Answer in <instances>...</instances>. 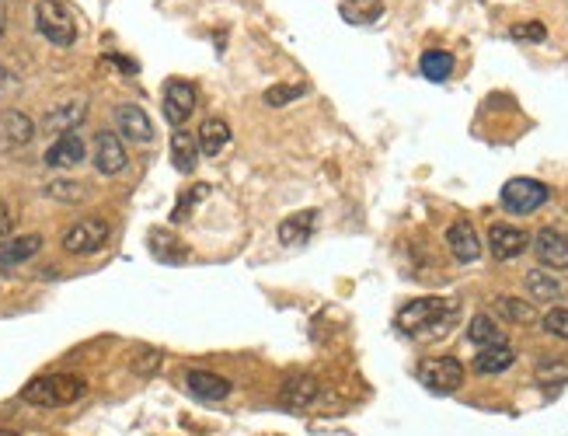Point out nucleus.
Masks as SVG:
<instances>
[{
	"instance_id": "obj_1",
	"label": "nucleus",
	"mask_w": 568,
	"mask_h": 436,
	"mask_svg": "<svg viewBox=\"0 0 568 436\" xmlns=\"http://www.w3.org/2000/svg\"><path fill=\"white\" fill-rule=\"evenodd\" d=\"M88 391V384L74 374H53V377H35L32 384L21 388V402L39 405V409H56V405H70Z\"/></svg>"
},
{
	"instance_id": "obj_2",
	"label": "nucleus",
	"mask_w": 568,
	"mask_h": 436,
	"mask_svg": "<svg viewBox=\"0 0 568 436\" xmlns=\"http://www.w3.org/2000/svg\"><path fill=\"white\" fill-rule=\"evenodd\" d=\"M447 314H454V304L447 297H419L398 311V328L408 335H426L436 332V325H443Z\"/></svg>"
},
{
	"instance_id": "obj_3",
	"label": "nucleus",
	"mask_w": 568,
	"mask_h": 436,
	"mask_svg": "<svg viewBox=\"0 0 568 436\" xmlns=\"http://www.w3.org/2000/svg\"><path fill=\"white\" fill-rule=\"evenodd\" d=\"M35 25L53 46H74L77 39V21L63 0H39L35 4Z\"/></svg>"
},
{
	"instance_id": "obj_4",
	"label": "nucleus",
	"mask_w": 568,
	"mask_h": 436,
	"mask_svg": "<svg viewBox=\"0 0 568 436\" xmlns=\"http://www.w3.org/2000/svg\"><path fill=\"white\" fill-rule=\"evenodd\" d=\"M548 185H541L537 178H513L502 185V206L509 213H534L548 203Z\"/></svg>"
},
{
	"instance_id": "obj_5",
	"label": "nucleus",
	"mask_w": 568,
	"mask_h": 436,
	"mask_svg": "<svg viewBox=\"0 0 568 436\" xmlns=\"http://www.w3.org/2000/svg\"><path fill=\"white\" fill-rule=\"evenodd\" d=\"M419 381L429 391H436V395H450V391H457L464 384V367L454 356H433V360H422Z\"/></svg>"
},
{
	"instance_id": "obj_6",
	"label": "nucleus",
	"mask_w": 568,
	"mask_h": 436,
	"mask_svg": "<svg viewBox=\"0 0 568 436\" xmlns=\"http://www.w3.org/2000/svg\"><path fill=\"white\" fill-rule=\"evenodd\" d=\"M105 241H109V224L98 217L77 220V224L63 234V248H67L70 255H95L105 248Z\"/></svg>"
},
{
	"instance_id": "obj_7",
	"label": "nucleus",
	"mask_w": 568,
	"mask_h": 436,
	"mask_svg": "<svg viewBox=\"0 0 568 436\" xmlns=\"http://www.w3.org/2000/svg\"><path fill=\"white\" fill-rule=\"evenodd\" d=\"M196 112V88L189 81L164 84V119L171 126H185V119Z\"/></svg>"
},
{
	"instance_id": "obj_8",
	"label": "nucleus",
	"mask_w": 568,
	"mask_h": 436,
	"mask_svg": "<svg viewBox=\"0 0 568 436\" xmlns=\"http://www.w3.org/2000/svg\"><path fill=\"white\" fill-rule=\"evenodd\" d=\"M527 245H530V238L513 224H492V231H488V248H492V255L502 262L523 255L527 252Z\"/></svg>"
},
{
	"instance_id": "obj_9",
	"label": "nucleus",
	"mask_w": 568,
	"mask_h": 436,
	"mask_svg": "<svg viewBox=\"0 0 568 436\" xmlns=\"http://www.w3.org/2000/svg\"><path fill=\"white\" fill-rule=\"evenodd\" d=\"M115 126H119L122 137H129L133 144H150L154 140V123L140 105H119L115 109Z\"/></svg>"
},
{
	"instance_id": "obj_10",
	"label": "nucleus",
	"mask_w": 568,
	"mask_h": 436,
	"mask_svg": "<svg viewBox=\"0 0 568 436\" xmlns=\"http://www.w3.org/2000/svg\"><path fill=\"white\" fill-rule=\"evenodd\" d=\"M84 116H88V105L81 102V98H70V102L56 105V109H49L46 116H42V130L46 133H74L77 126L84 123Z\"/></svg>"
},
{
	"instance_id": "obj_11",
	"label": "nucleus",
	"mask_w": 568,
	"mask_h": 436,
	"mask_svg": "<svg viewBox=\"0 0 568 436\" xmlns=\"http://www.w3.org/2000/svg\"><path fill=\"white\" fill-rule=\"evenodd\" d=\"M32 137H35V123L25 116V112H18V109L0 112V150L25 147Z\"/></svg>"
},
{
	"instance_id": "obj_12",
	"label": "nucleus",
	"mask_w": 568,
	"mask_h": 436,
	"mask_svg": "<svg viewBox=\"0 0 568 436\" xmlns=\"http://www.w3.org/2000/svg\"><path fill=\"white\" fill-rule=\"evenodd\" d=\"M534 252L548 269H568V238L565 234L544 227V231L534 238Z\"/></svg>"
},
{
	"instance_id": "obj_13",
	"label": "nucleus",
	"mask_w": 568,
	"mask_h": 436,
	"mask_svg": "<svg viewBox=\"0 0 568 436\" xmlns=\"http://www.w3.org/2000/svg\"><path fill=\"white\" fill-rule=\"evenodd\" d=\"M95 168L102 175H119L126 168V147L115 133H98L95 137Z\"/></svg>"
},
{
	"instance_id": "obj_14",
	"label": "nucleus",
	"mask_w": 568,
	"mask_h": 436,
	"mask_svg": "<svg viewBox=\"0 0 568 436\" xmlns=\"http://www.w3.org/2000/svg\"><path fill=\"white\" fill-rule=\"evenodd\" d=\"M447 245H450V252H454L457 262H474L481 255L478 231H474V224H467V220H457V224H450Z\"/></svg>"
},
{
	"instance_id": "obj_15",
	"label": "nucleus",
	"mask_w": 568,
	"mask_h": 436,
	"mask_svg": "<svg viewBox=\"0 0 568 436\" xmlns=\"http://www.w3.org/2000/svg\"><path fill=\"white\" fill-rule=\"evenodd\" d=\"M318 395H321L318 377L300 374V377H290V381L283 384V391H279V402L290 405V409H307V405H311Z\"/></svg>"
},
{
	"instance_id": "obj_16",
	"label": "nucleus",
	"mask_w": 568,
	"mask_h": 436,
	"mask_svg": "<svg viewBox=\"0 0 568 436\" xmlns=\"http://www.w3.org/2000/svg\"><path fill=\"white\" fill-rule=\"evenodd\" d=\"M185 384L196 398H206V402H220V398L230 395V381L220 374H210V370H189L185 374Z\"/></svg>"
},
{
	"instance_id": "obj_17",
	"label": "nucleus",
	"mask_w": 568,
	"mask_h": 436,
	"mask_svg": "<svg viewBox=\"0 0 568 436\" xmlns=\"http://www.w3.org/2000/svg\"><path fill=\"white\" fill-rule=\"evenodd\" d=\"M81 161H84V144L77 133H63V137L46 150L49 168H77Z\"/></svg>"
},
{
	"instance_id": "obj_18",
	"label": "nucleus",
	"mask_w": 568,
	"mask_h": 436,
	"mask_svg": "<svg viewBox=\"0 0 568 436\" xmlns=\"http://www.w3.org/2000/svg\"><path fill=\"white\" fill-rule=\"evenodd\" d=\"M42 248L39 234H25V238H7L0 241V266H21V262L35 259Z\"/></svg>"
},
{
	"instance_id": "obj_19",
	"label": "nucleus",
	"mask_w": 568,
	"mask_h": 436,
	"mask_svg": "<svg viewBox=\"0 0 568 436\" xmlns=\"http://www.w3.org/2000/svg\"><path fill=\"white\" fill-rule=\"evenodd\" d=\"M314 220H318L314 210H304V213H297V217L283 220V224H279V241H283V245H304V241H311Z\"/></svg>"
},
{
	"instance_id": "obj_20",
	"label": "nucleus",
	"mask_w": 568,
	"mask_h": 436,
	"mask_svg": "<svg viewBox=\"0 0 568 436\" xmlns=\"http://www.w3.org/2000/svg\"><path fill=\"white\" fill-rule=\"evenodd\" d=\"M467 339H471L474 346H481V349L506 346V332H502V325H495L488 314H474V321L467 325Z\"/></svg>"
},
{
	"instance_id": "obj_21",
	"label": "nucleus",
	"mask_w": 568,
	"mask_h": 436,
	"mask_svg": "<svg viewBox=\"0 0 568 436\" xmlns=\"http://www.w3.org/2000/svg\"><path fill=\"white\" fill-rule=\"evenodd\" d=\"M513 360H516V353L509 349V342L506 346H488L474 356V370H478V374H502V370L513 367Z\"/></svg>"
},
{
	"instance_id": "obj_22",
	"label": "nucleus",
	"mask_w": 568,
	"mask_h": 436,
	"mask_svg": "<svg viewBox=\"0 0 568 436\" xmlns=\"http://www.w3.org/2000/svg\"><path fill=\"white\" fill-rule=\"evenodd\" d=\"M199 150H203L206 157H217L220 150H224L230 144V126L224 123V119H206L203 130H199Z\"/></svg>"
},
{
	"instance_id": "obj_23",
	"label": "nucleus",
	"mask_w": 568,
	"mask_h": 436,
	"mask_svg": "<svg viewBox=\"0 0 568 436\" xmlns=\"http://www.w3.org/2000/svg\"><path fill=\"white\" fill-rule=\"evenodd\" d=\"M342 18L349 25H373L384 18V0H342Z\"/></svg>"
},
{
	"instance_id": "obj_24",
	"label": "nucleus",
	"mask_w": 568,
	"mask_h": 436,
	"mask_svg": "<svg viewBox=\"0 0 568 436\" xmlns=\"http://www.w3.org/2000/svg\"><path fill=\"white\" fill-rule=\"evenodd\" d=\"M196 154H199V144L192 133L185 130H175V137H171V157H175V168L178 171H196Z\"/></svg>"
},
{
	"instance_id": "obj_25",
	"label": "nucleus",
	"mask_w": 568,
	"mask_h": 436,
	"mask_svg": "<svg viewBox=\"0 0 568 436\" xmlns=\"http://www.w3.org/2000/svg\"><path fill=\"white\" fill-rule=\"evenodd\" d=\"M527 290H530V297H537V300H558L562 297V283H558V276L548 273V269H530Z\"/></svg>"
},
{
	"instance_id": "obj_26",
	"label": "nucleus",
	"mask_w": 568,
	"mask_h": 436,
	"mask_svg": "<svg viewBox=\"0 0 568 436\" xmlns=\"http://www.w3.org/2000/svg\"><path fill=\"white\" fill-rule=\"evenodd\" d=\"M422 74L429 81H447L454 74V56L443 53V49H429V53H422Z\"/></svg>"
},
{
	"instance_id": "obj_27",
	"label": "nucleus",
	"mask_w": 568,
	"mask_h": 436,
	"mask_svg": "<svg viewBox=\"0 0 568 436\" xmlns=\"http://www.w3.org/2000/svg\"><path fill=\"white\" fill-rule=\"evenodd\" d=\"M495 311H499L502 318L516 321V325H534V321H537L534 307L523 304V300H516V297H499V300H495Z\"/></svg>"
},
{
	"instance_id": "obj_28",
	"label": "nucleus",
	"mask_w": 568,
	"mask_h": 436,
	"mask_svg": "<svg viewBox=\"0 0 568 436\" xmlns=\"http://www.w3.org/2000/svg\"><path fill=\"white\" fill-rule=\"evenodd\" d=\"M150 252H154L161 262H185V259H189V252H185V248L164 231H157L154 238H150Z\"/></svg>"
},
{
	"instance_id": "obj_29",
	"label": "nucleus",
	"mask_w": 568,
	"mask_h": 436,
	"mask_svg": "<svg viewBox=\"0 0 568 436\" xmlns=\"http://www.w3.org/2000/svg\"><path fill=\"white\" fill-rule=\"evenodd\" d=\"M46 196L49 199H60V203H81L84 189L81 182H70V178H56V182L46 185Z\"/></svg>"
},
{
	"instance_id": "obj_30",
	"label": "nucleus",
	"mask_w": 568,
	"mask_h": 436,
	"mask_svg": "<svg viewBox=\"0 0 568 436\" xmlns=\"http://www.w3.org/2000/svg\"><path fill=\"white\" fill-rule=\"evenodd\" d=\"M300 95H304V88H300V84H276V88L265 91V105H272V109H283V105L297 102Z\"/></svg>"
},
{
	"instance_id": "obj_31",
	"label": "nucleus",
	"mask_w": 568,
	"mask_h": 436,
	"mask_svg": "<svg viewBox=\"0 0 568 436\" xmlns=\"http://www.w3.org/2000/svg\"><path fill=\"white\" fill-rule=\"evenodd\" d=\"M544 328H548L551 335H558V339H568V307H555V311H548Z\"/></svg>"
},
{
	"instance_id": "obj_32",
	"label": "nucleus",
	"mask_w": 568,
	"mask_h": 436,
	"mask_svg": "<svg viewBox=\"0 0 568 436\" xmlns=\"http://www.w3.org/2000/svg\"><path fill=\"white\" fill-rule=\"evenodd\" d=\"M206 192H210V189H206V185H196V189H192V196H189V199H182V203L175 206V213H171V220H175V224H178V220H185V217H189V210L199 203V199H206Z\"/></svg>"
},
{
	"instance_id": "obj_33",
	"label": "nucleus",
	"mask_w": 568,
	"mask_h": 436,
	"mask_svg": "<svg viewBox=\"0 0 568 436\" xmlns=\"http://www.w3.org/2000/svg\"><path fill=\"white\" fill-rule=\"evenodd\" d=\"M544 25H537V21H530V25H513V39H530V42H541L544 39Z\"/></svg>"
},
{
	"instance_id": "obj_34",
	"label": "nucleus",
	"mask_w": 568,
	"mask_h": 436,
	"mask_svg": "<svg viewBox=\"0 0 568 436\" xmlns=\"http://www.w3.org/2000/svg\"><path fill=\"white\" fill-rule=\"evenodd\" d=\"M11 227H14V217H11V210H7L4 199H0V234H11Z\"/></svg>"
},
{
	"instance_id": "obj_35",
	"label": "nucleus",
	"mask_w": 568,
	"mask_h": 436,
	"mask_svg": "<svg viewBox=\"0 0 568 436\" xmlns=\"http://www.w3.org/2000/svg\"><path fill=\"white\" fill-rule=\"evenodd\" d=\"M4 28H7V7L4 0H0V35H4Z\"/></svg>"
},
{
	"instance_id": "obj_36",
	"label": "nucleus",
	"mask_w": 568,
	"mask_h": 436,
	"mask_svg": "<svg viewBox=\"0 0 568 436\" xmlns=\"http://www.w3.org/2000/svg\"><path fill=\"white\" fill-rule=\"evenodd\" d=\"M0 436H18V433H11V430H0Z\"/></svg>"
}]
</instances>
